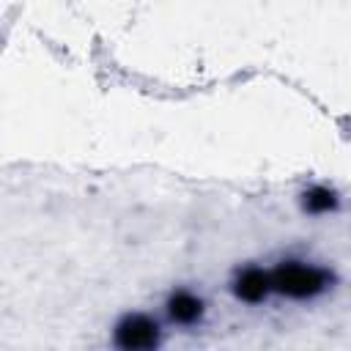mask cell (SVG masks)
<instances>
[{
    "mask_svg": "<svg viewBox=\"0 0 351 351\" xmlns=\"http://www.w3.org/2000/svg\"><path fill=\"white\" fill-rule=\"evenodd\" d=\"M266 280L271 296H282L291 302H313L335 288L337 274L313 261L285 258L277 266L266 269Z\"/></svg>",
    "mask_w": 351,
    "mask_h": 351,
    "instance_id": "cell-1",
    "label": "cell"
},
{
    "mask_svg": "<svg viewBox=\"0 0 351 351\" xmlns=\"http://www.w3.org/2000/svg\"><path fill=\"white\" fill-rule=\"evenodd\" d=\"M110 343L121 351H151L162 343V324L148 313H123L112 324Z\"/></svg>",
    "mask_w": 351,
    "mask_h": 351,
    "instance_id": "cell-2",
    "label": "cell"
},
{
    "mask_svg": "<svg viewBox=\"0 0 351 351\" xmlns=\"http://www.w3.org/2000/svg\"><path fill=\"white\" fill-rule=\"evenodd\" d=\"M165 315L176 326H197L206 318V299L189 288H176L165 299Z\"/></svg>",
    "mask_w": 351,
    "mask_h": 351,
    "instance_id": "cell-3",
    "label": "cell"
},
{
    "mask_svg": "<svg viewBox=\"0 0 351 351\" xmlns=\"http://www.w3.org/2000/svg\"><path fill=\"white\" fill-rule=\"evenodd\" d=\"M230 293L244 302V304H263L271 293H269V280H266V269L263 266H244L236 269L230 277Z\"/></svg>",
    "mask_w": 351,
    "mask_h": 351,
    "instance_id": "cell-4",
    "label": "cell"
},
{
    "mask_svg": "<svg viewBox=\"0 0 351 351\" xmlns=\"http://www.w3.org/2000/svg\"><path fill=\"white\" fill-rule=\"evenodd\" d=\"M299 206H302V211L310 214V217H326V214H335V211L340 208V197H337L335 189L315 184V186H310V189L302 192Z\"/></svg>",
    "mask_w": 351,
    "mask_h": 351,
    "instance_id": "cell-5",
    "label": "cell"
}]
</instances>
